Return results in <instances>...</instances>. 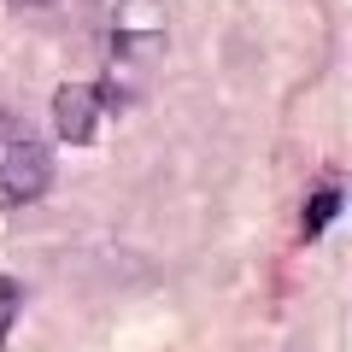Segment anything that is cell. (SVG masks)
<instances>
[{
	"label": "cell",
	"mask_w": 352,
	"mask_h": 352,
	"mask_svg": "<svg viewBox=\"0 0 352 352\" xmlns=\"http://www.w3.org/2000/svg\"><path fill=\"white\" fill-rule=\"evenodd\" d=\"M53 188V153L24 118L0 112V212L30 206Z\"/></svg>",
	"instance_id": "obj_1"
},
{
	"label": "cell",
	"mask_w": 352,
	"mask_h": 352,
	"mask_svg": "<svg viewBox=\"0 0 352 352\" xmlns=\"http://www.w3.org/2000/svg\"><path fill=\"white\" fill-rule=\"evenodd\" d=\"M100 18H106L112 65L147 71L164 53V0H100Z\"/></svg>",
	"instance_id": "obj_2"
},
{
	"label": "cell",
	"mask_w": 352,
	"mask_h": 352,
	"mask_svg": "<svg viewBox=\"0 0 352 352\" xmlns=\"http://www.w3.org/2000/svg\"><path fill=\"white\" fill-rule=\"evenodd\" d=\"M100 112H112V106H106V94L94 82H65L53 94V129L71 147H88V141L100 135Z\"/></svg>",
	"instance_id": "obj_3"
},
{
	"label": "cell",
	"mask_w": 352,
	"mask_h": 352,
	"mask_svg": "<svg viewBox=\"0 0 352 352\" xmlns=\"http://www.w3.org/2000/svg\"><path fill=\"white\" fill-rule=\"evenodd\" d=\"M335 212H340V188H317L311 206H305V235H323L335 223Z\"/></svg>",
	"instance_id": "obj_4"
},
{
	"label": "cell",
	"mask_w": 352,
	"mask_h": 352,
	"mask_svg": "<svg viewBox=\"0 0 352 352\" xmlns=\"http://www.w3.org/2000/svg\"><path fill=\"white\" fill-rule=\"evenodd\" d=\"M18 311H24V282H18V276H0V346H6V335H12Z\"/></svg>",
	"instance_id": "obj_5"
},
{
	"label": "cell",
	"mask_w": 352,
	"mask_h": 352,
	"mask_svg": "<svg viewBox=\"0 0 352 352\" xmlns=\"http://www.w3.org/2000/svg\"><path fill=\"white\" fill-rule=\"evenodd\" d=\"M12 6H53V0H12Z\"/></svg>",
	"instance_id": "obj_6"
}]
</instances>
